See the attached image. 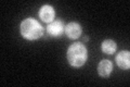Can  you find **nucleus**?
Returning <instances> with one entry per match:
<instances>
[{
  "instance_id": "7ed1b4c3",
  "label": "nucleus",
  "mask_w": 130,
  "mask_h": 87,
  "mask_svg": "<svg viewBox=\"0 0 130 87\" xmlns=\"http://www.w3.org/2000/svg\"><path fill=\"white\" fill-rule=\"evenodd\" d=\"M47 32H48V34L52 37H60L61 35H63V33L65 32V25L62 21H60V20L53 21V22L48 24Z\"/></svg>"
},
{
  "instance_id": "0eeeda50",
  "label": "nucleus",
  "mask_w": 130,
  "mask_h": 87,
  "mask_svg": "<svg viewBox=\"0 0 130 87\" xmlns=\"http://www.w3.org/2000/svg\"><path fill=\"white\" fill-rule=\"evenodd\" d=\"M116 63L121 70H129L130 68V53L129 51H120L116 56Z\"/></svg>"
},
{
  "instance_id": "f03ea898",
  "label": "nucleus",
  "mask_w": 130,
  "mask_h": 87,
  "mask_svg": "<svg viewBox=\"0 0 130 87\" xmlns=\"http://www.w3.org/2000/svg\"><path fill=\"white\" fill-rule=\"evenodd\" d=\"M20 33L25 39L35 40L42 36L43 28L38 21L34 19H25L20 25Z\"/></svg>"
},
{
  "instance_id": "20e7f679",
  "label": "nucleus",
  "mask_w": 130,
  "mask_h": 87,
  "mask_svg": "<svg viewBox=\"0 0 130 87\" xmlns=\"http://www.w3.org/2000/svg\"><path fill=\"white\" fill-rule=\"evenodd\" d=\"M81 33H83V28H81L80 24L76 23V22H71L65 26V34L71 39L79 38Z\"/></svg>"
},
{
  "instance_id": "39448f33",
  "label": "nucleus",
  "mask_w": 130,
  "mask_h": 87,
  "mask_svg": "<svg viewBox=\"0 0 130 87\" xmlns=\"http://www.w3.org/2000/svg\"><path fill=\"white\" fill-rule=\"evenodd\" d=\"M54 16H55V12L54 9L51 6L44 5L40 8L39 10V18L41 19L42 22L44 23H51L54 21Z\"/></svg>"
},
{
  "instance_id": "423d86ee",
  "label": "nucleus",
  "mask_w": 130,
  "mask_h": 87,
  "mask_svg": "<svg viewBox=\"0 0 130 87\" xmlns=\"http://www.w3.org/2000/svg\"><path fill=\"white\" fill-rule=\"evenodd\" d=\"M113 71V64L109 60H102L98 64V74L101 77H108Z\"/></svg>"
},
{
  "instance_id": "f257e3e1",
  "label": "nucleus",
  "mask_w": 130,
  "mask_h": 87,
  "mask_svg": "<svg viewBox=\"0 0 130 87\" xmlns=\"http://www.w3.org/2000/svg\"><path fill=\"white\" fill-rule=\"evenodd\" d=\"M88 59L87 48L81 43L72 44L67 49V61L72 67L80 68L86 63Z\"/></svg>"
},
{
  "instance_id": "6e6552de",
  "label": "nucleus",
  "mask_w": 130,
  "mask_h": 87,
  "mask_svg": "<svg viewBox=\"0 0 130 87\" xmlns=\"http://www.w3.org/2000/svg\"><path fill=\"white\" fill-rule=\"evenodd\" d=\"M101 49H102V51L104 53H106V55H113L117 49V45L114 40L106 39V40L103 41L102 45H101Z\"/></svg>"
}]
</instances>
